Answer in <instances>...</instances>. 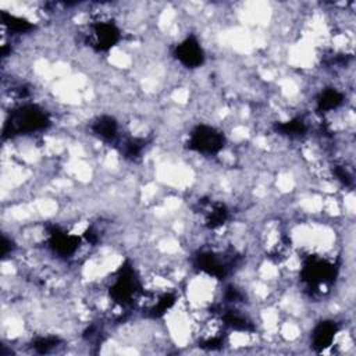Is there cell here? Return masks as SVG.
<instances>
[{"mask_svg": "<svg viewBox=\"0 0 356 356\" xmlns=\"http://www.w3.org/2000/svg\"><path fill=\"white\" fill-rule=\"evenodd\" d=\"M81 239L58 227H53L49 232V246L50 249L60 257H70L72 256L78 246Z\"/></svg>", "mask_w": 356, "mask_h": 356, "instance_id": "8", "label": "cell"}, {"mask_svg": "<svg viewBox=\"0 0 356 356\" xmlns=\"http://www.w3.org/2000/svg\"><path fill=\"white\" fill-rule=\"evenodd\" d=\"M174 56L186 68H197L204 63V51L195 36H188L174 49Z\"/></svg>", "mask_w": 356, "mask_h": 356, "instance_id": "7", "label": "cell"}, {"mask_svg": "<svg viewBox=\"0 0 356 356\" xmlns=\"http://www.w3.org/2000/svg\"><path fill=\"white\" fill-rule=\"evenodd\" d=\"M92 131L104 140H114L118 135V124L110 115H100L93 121Z\"/></svg>", "mask_w": 356, "mask_h": 356, "instance_id": "10", "label": "cell"}, {"mask_svg": "<svg viewBox=\"0 0 356 356\" xmlns=\"http://www.w3.org/2000/svg\"><path fill=\"white\" fill-rule=\"evenodd\" d=\"M224 143L222 132L204 124L195 127L188 139V147L202 154H216L224 147Z\"/></svg>", "mask_w": 356, "mask_h": 356, "instance_id": "4", "label": "cell"}, {"mask_svg": "<svg viewBox=\"0 0 356 356\" xmlns=\"http://www.w3.org/2000/svg\"><path fill=\"white\" fill-rule=\"evenodd\" d=\"M121 32L118 26L108 19L96 21L89 29V44L97 51L110 50L118 43Z\"/></svg>", "mask_w": 356, "mask_h": 356, "instance_id": "5", "label": "cell"}, {"mask_svg": "<svg viewBox=\"0 0 356 356\" xmlns=\"http://www.w3.org/2000/svg\"><path fill=\"white\" fill-rule=\"evenodd\" d=\"M343 102V95L338 92L337 89L328 88L324 92L320 93L317 99V108L320 111H331L337 107H339Z\"/></svg>", "mask_w": 356, "mask_h": 356, "instance_id": "11", "label": "cell"}, {"mask_svg": "<svg viewBox=\"0 0 356 356\" xmlns=\"http://www.w3.org/2000/svg\"><path fill=\"white\" fill-rule=\"evenodd\" d=\"M338 332V325L335 321H321L316 325L312 334V345L317 352H321L331 346L335 334Z\"/></svg>", "mask_w": 356, "mask_h": 356, "instance_id": "9", "label": "cell"}, {"mask_svg": "<svg viewBox=\"0 0 356 356\" xmlns=\"http://www.w3.org/2000/svg\"><path fill=\"white\" fill-rule=\"evenodd\" d=\"M60 342V339L57 337H40V338H36L33 341V348L36 352L39 353H47L50 352L53 348L57 346V343Z\"/></svg>", "mask_w": 356, "mask_h": 356, "instance_id": "13", "label": "cell"}, {"mask_svg": "<svg viewBox=\"0 0 356 356\" xmlns=\"http://www.w3.org/2000/svg\"><path fill=\"white\" fill-rule=\"evenodd\" d=\"M275 129L280 134L286 135L289 138H300L302 135H305L307 127H306V124H305V121L302 118H292L289 121L277 124Z\"/></svg>", "mask_w": 356, "mask_h": 356, "instance_id": "12", "label": "cell"}, {"mask_svg": "<svg viewBox=\"0 0 356 356\" xmlns=\"http://www.w3.org/2000/svg\"><path fill=\"white\" fill-rule=\"evenodd\" d=\"M139 292V278L132 266L129 263H125L124 266H121V268L117 271L115 278L113 280V284L110 286V296L115 303L127 306L132 303L134 299H136Z\"/></svg>", "mask_w": 356, "mask_h": 356, "instance_id": "2", "label": "cell"}, {"mask_svg": "<svg viewBox=\"0 0 356 356\" xmlns=\"http://www.w3.org/2000/svg\"><path fill=\"white\" fill-rule=\"evenodd\" d=\"M305 284L314 291L328 285L337 277V266L321 257H309L300 273Z\"/></svg>", "mask_w": 356, "mask_h": 356, "instance_id": "3", "label": "cell"}, {"mask_svg": "<svg viewBox=\"0 0 356 356\" xmlns=\"http://www.w3.org/2000/svg\"><path fill=\"white\" fill-rule=\"evenodd\" d=\"M50 125L47 113L36 104H22L11 111L8 122L4 127V135H24L46 129Z\"/></svg>", "mask_w": 356, "mask_h": 356, "instance_id": "1", "label": "cell"}, {"mask_svg": "<svg viewBox=\"0 0 356 356\" xmlns=\"http://www.w3.org/2000/svg\"><path fill=\"white\" fill-rule=\"evenodd\" d=\"M232 257L217 252H202L196 256V267L209 275L224 278L232 266Z\"/></svg>", "mask_w": 356, "mask_h": 356, "instance_id": "6", "label": "cell"}]
</instances>
